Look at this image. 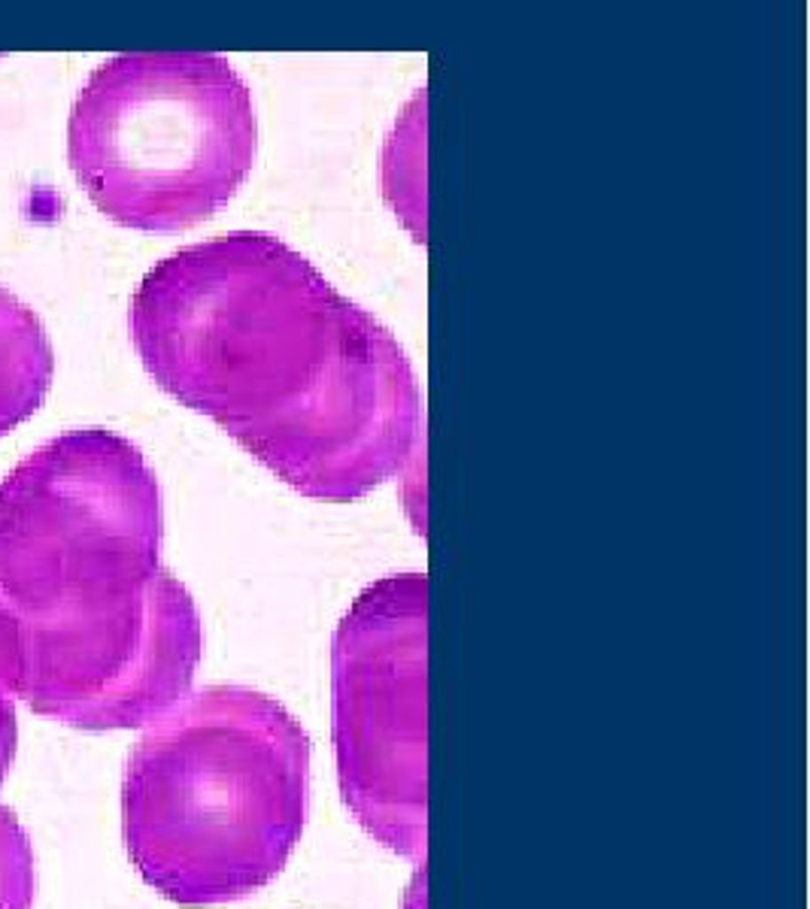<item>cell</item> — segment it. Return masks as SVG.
<instances>
[{"label":"cell","instance_id":"1","mask_svg":"<svg viewBox=\"0 0 810 909\" xmlns=\"http://www.w3.org/2000/svg\"><path fill=\"white\" fill-rule=\"evenodd\" d=\"M131 339L173 401L310 500L367 498L404 473L422 434L401 343L270 234L158 261L131 298Z\"/></svg>","mask_w":810,"mask_h":909},{"label":"cell","instance_id":"2","mask_svg":"<svg viewBox=\"0 0 810 909\" xmlns=\"http://www.w3.org/2000/svg\"><path fill=\"white\" fill-rule=\"evenodd\" d=\"M161 539L156 473L113 431L61 434L0 482V610L36 715L149 728L191 694L201 612L161 564Z\"/></svg>","mask_w":810,"mask_h":909},{"label":"cell","instance_id":"3","mask_svg":"<svg viewBox=\"0 0 810 909\" xmlns=\"http://www.w3.org/2000/svg\"><path fill=\"white\" fill-rule=\"evenodd\" d=\"M310 737L270 694L191 691L128 758L122 831L137 873L180 906L249 897L304 837Z\"/></svg>","mask_w":810,"mask_h":909},{"label":"cell","instance_id":"4","mask_svg":"<svg viewBox=\"0 0 810 909\" xmlns=\"http://www.w3.org/2000/svg\"><path fill=\"white\" fill-rule=\"evenodd\" d=\"M259 152L253 92L225 55L131 52L88 76L70 113L73 176L116 225L180 234L228 206Z\"/></svg>","mask_w":810,"mask_h":909},{"label":"cell","instance_id":"5","mask_svg":"<svg viewBox=\"0 0 810 909\" xmlns=\"http://www.w3.org/2000/svg\"><path fill=\"white\" fill-rule=\"evenodd\" d=\"M429 576L392 573L352 601L331 642L334 755L356 822L407 861L429 849Z\"/></svg>","mask_w":810,"mask_h":909},{"label":"cell","instance_id":"6","mask_svg":"<svg viewBox=\"0 0 810 909\" xmlns=\"http://www.w3.org/2000/svg\"><path fill=\"white\" fill-rule=\"evenodd\" d=\"M52 343L16 294L0 288V437L31 419L52 386Z\"/></svg>","mask_w":810,"mask_h":909},{"label":"cell","instance_id":"7","mask_svg":"<svg viewBox=\"0 0 810 909\" xmlns=\"http://www.w3.org/2000/svg\"><path fill=\"white\" fill-rule=\"evenodd\" d=\"M36 891L34 846L10 807H0V909H31Z\"/></svg>","mask_w":810,"mask_h":909},{"label":"cell","instance_id":"8","mask_svg":"<svg viewBox=\"0 0 810 909\" xmlns=\"http://www.w3.org/2000/svg\"><path fill=\"white\" fill-rule=\"evenodd\" d=\"M21 694V658L16 622L0 610V782L6 779L19 749L16 700Z\"/></svg>","mask_w":810,"mask_h":909}]
</instances>
